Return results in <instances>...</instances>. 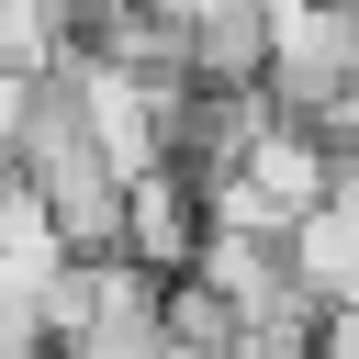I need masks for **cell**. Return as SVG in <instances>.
<instances>
[{
	"mask_svg": "<svg viewBox=\"0 0 359 359\" xmlns=\"http://www.w3.org/2000/svg\"><path fill=\"white\" fill-rule=\"evenodd\" d=\"M337 135L325 123H292V112H269V135L213 180V224H247V236H292L325 191H337Z\"/></svg>",
	"mask_w": 359,
	"mask_h": 359,
	"instance_id": "obj_1",
	"label": "cell"
},
{
	"mask_svg": "<svg viewBox=\"0 0 359 359\" xmlns=\"http://www.w3.org/2000/svg\"><path fill=\"white\" fill-rule=\"evenodd\" d=\"M280 258H292L314 314H359V168H337V191L280 236Z\"/></svg>",
	"mask_w": 359,
	"mask_h": 359,
	"instance_id": "obj_3",
	"label": "cell"
},
{
	"mask_svg": "<svg viewBox=\"0 0 359 359\" xmlns=\"http://www.w3.org/2000/svg\"><path fill=\"white\" fill-rule=\"evenodd\" d=\"M22 112H34V79H22V67H0V191L22 180Z\"/></svg>",
	"mask_w": 359,
	"mask_h": 359,
	"instance_id": "obj_4",
	"label": "cell"
},
{
	"mask_svg": "<svg viewBox=\"0 0 359 359\" xmlns=\"http://www.w3.org/2000/svg\"><path fill=\"white\" fill-rule=\"evenodd\" d=\"M11 359H79V348H56V337H22V348H11Z\"/></svg>",
	"mask_w": 359,
	"mask_h": 359,
	"instance_id": "obj_6",
	"label": "cell"
},
{
	"mask_svg": "<svg viewBox=\"0 0 359 359\" xmlns=\"http://www.w3.org/2000/svg\"><path fill=\"white\" fill-rule=\"evenodd\" d=\"M325 135H337V157H348V168H359V90H348V101H337V123H325Z\"/></svg>",
	"mask_w": 359,
	"mask_h": 359,
	"instance_id": "obj_5",
	"label": "cell"
},
{
	"mask_svg": "<svg viewBox=\"0 0 359 359\" xmlns=\"http://www.w3.org/2000/svg\"><path fill=\"white\" fill-rule=\"evenodd\" d=\"M202 236H213V191H202L180 157H157V168H135V180H123V258H146V269L191 280Z\"/></svg>",
	"mask_w": 359,
	"mask_h": 359,
	"instance_id": "obj_2",
	"label": "cell"
}]
</instances>
